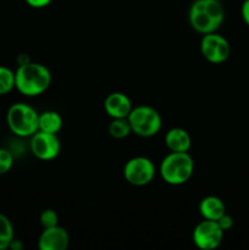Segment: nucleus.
<instances>
[{
	"label": "nucleus",
	"instance_id": "obj_19",
	"mask_svg": "<svg viewBox=\"0 0 249 250\" xmlns=\"http://www.w3.org/2000/svg\"><path fill=\"white\" fill-rule=\"evenodd\" d=\"M41 225L44 229H49L59 225V216L53 209H45L41 214Z\"/></svg>",
	"mask_w": 249,
	"mask_h": 250
},
{
	"label": "nucleus",
	"instance_id": "obj_9",
	"mask_svg": "<svg viewBox=\"0 0 249 250\" xmlns=\"http://www.w3.org/2000/svg\"><path fill=\"white\" fill-rule=\"evenodd\" d=\"M60 141L56 134L37 131L32 136L31 150L36 158L49 161L55 159L60 153Z\"/></svg>",
	"mask_w": 249,
	"mask_h": 250
},
{
	"label": "nucleus",
	"instance_id": "obj_11",
	"mask_svg": "<svg viewBox=\"0 0 249 250\" xmlns=\"http://www.w3.org/2000/svg\"><path fill=\"white\" fill-rule=\"evenodd\" d=\"M106 114L112 119H126L132 111V103L126 94L114 92L106 97L104 102Z\"/></svg>",
	"mask_w": 249,
	"mask_h": 250
},
{
	"label": "nucleus",
	"instance_id": "obj_21",
	"mask_svg": "<svg viewBox=\"0 0 249 250\" xmlns=\"http://www.w3.org/2000/svg\"><path fill=\"white\" fill-rule=\"evenodd\" d=\"M53 0H26L27 4L32 7H36V9H41V7L48 6Z\"/></svg>",
	"mask_w": 249,
	"mask_h": 250
},
{
	"label": "nucleus",
	"instance_id": "obj_16",
	"mask_svg": "<svg viewBox=\"0 0 249 250\" xmlns=\"http://www.w3.org/2000/svg\"><path fill=\"white\" fill-rule=\"evenodd\" d=\"M109 133L112 138L124 139L132 133L131 125L128 119H112L111 124L109 126Z\"/></svg>",
	"mask_w": 249,
	"mask_h": 250
},
{
	"label": "nucleus",
	"instance_id": "obj_1",
	"mask_svg": "<svg viewBox=\"0 0 249 250\" xmlns=\"http://www.w3.org/2000/svg\"><path fill=\"white\" fill-rule=\"evenodd\" d=\"M51 83V73L38 62L21 63L15 71V88L26 97H37L45 92Z\"/></svg>",
	"mask_w": 249,
	"mask_h": 250
},
{
	"label": "nucleus",
	"instance_id": "obj_3",
	"mask_svg": "<svg viewBox=\"0 0 249 250\" xmlns=\"http://www.w3.org/2000/svg\"><path fill=\"white\" fill-rule=\"evenodd\" d=\"M194 172V160L188 153L171 151L160 164V176L167 185L181 186Z\"/></svg>",
	"mask_w": 249,
	"mask_h": 250
},
{
	"label": "nucleus",
	"instance_id": "obj_10",
	"mask_svg": "<svg viewBox=\"0 0 249 250\" xmlns=\"http://www.w3.org/2000/svg\"><path fill=\"white\" fill-rule=\"evenodd\" d=\"M70 246V236L63 227L56 226L44 229L38 241L41 250H66Z\"/></svg>",
	"mask_w": 249,
	"mask_h": 250
},
{
	"label": "nucleus",
	"instance_id": "obj_20",
	"mask_svg": "<svg viewBox=\"0 0 249 250\" xmlns=\"http://www.w3.org/2000/svg\"><path fill=\"white\" fill-rule=\"evenodd\" d=\"M217 222H219L220 227L226 232L228 231V229H231L232 226H233V217L229 216L228 214H224L219 220H217Z\"/></svg>",
	"mask_w": 249,
	"mask_h": 250
},
{
	"label": "nucleus",
	"instance_id": "obj_15",
	"mask_svg": "<svg viewBox=\"0 0 249 250\" xmlns=\"http://www.w3.org/2000/svg\"><path fill=\"white\" fill-rule=\"evenodd\" d=\"M14 227L5 215L0 214V250L10 248L14 241Z\"/></svg>",
	"mask_w": 249,
	"mask_h": 250
},
{
	"label": "nucleus",
	"instance_id": "obj_13",
	"mask_svg": "<svg viewBox=\"0 0 249 250\" xmlns=\"http://www.w3.org/2000/svg\"><path fill=\"white\" fill-rule=\"evenodd\" d=\"M199 212L203 219L217 221L222 215L226 214V207L220 198L209 195L199 203Z\"/></svg>",
	"mask_w": 249,
	"mask_h": 250
},
{
	"label": "nucleus",
	"instance_id": "obj_5",
	"mask_svg": "<svg viewBox=\"0 0 249 250\" xmlns=\"http://www.w3.org/2000/svg\"><path fill=\"white\" fill-rule=\"evenodd\" d=\"M127 119L131 125L132 132L143 138H150L158 134L163 125L160 114L148 105L133 107Z\"/></svg>",
	"mask_w": 249,
	"mask_h": 250
},
{
	"label": "nucleus",
	"instance_id": "obj_22",
	"mask_svg": "<svg viewBox=\"0 0 249 250\" xmlns=\"http://www.w3.org/2000/svg\"><path fill=\"white\" fill-rule=\"evenodd\" d=\"M241 14L243 21L246 22L247 26H249V0H244L243 1L241 7Z\"/></svg>",
	"mask_w": 249,
	"mask_h": 250
},
{
	"label": "nucleus",
	"instance_id": "obj_23",
	"mask_svg": "<svg viewBox=\"0 0 249 250\" xmlns=\"http://www.w3.org/2000/svg\"><path fill=\"white\" fill-rule=\"evenodd\" d=\"M220 1H222V0H220Z\"/></svg>",
	"mask_w": 249,
	"mask_h": 250
},
{
	"label": "nucleus",
	"instance_id": "obj_8",
	"mask_svg": "<svg viewBox=\"0 0 249 250\" xmlns=\"http://www.w3.org/2000/svg\"><path fill=\"white\" fill-rule=\"evenodd\" d=\"M200 51L203 56L211 63H222L229 58L231 45L225 37L216 32L203 34L200 42Z\"/></svg>",
	"mask_w": 249,
	"mask_h": 250
},
{
	"label": "nucleus",
	"instance_id": "obj_2",
	"mask_svg": "<svg viewBox=\"0 0 249 250\" xmlns=\"http://www.w3.org/2000/svg\"><path fill=\"white\" fill-rule=\"evenodd\" d=\"M224 19L225 10L220 0H195L188 14L192 28L202 34L216 32Z\"/></svg>",
	"mask_w": 249,
	"mask_h": 250
},
{
	"label": "nucleus",
	"instance_id": "obj_4",
	"mask_svg": "<svg viewBox=\"0 0 249 250\" xmlns=\"http://www.w3.org/2000/svg\"><path fill=\"white\" fill-rule=\"evenodd\" d=\"M10 131L19 137H32L39 127V114L24 103H15L6 115Z\"/></svg>",
	"mask_w": 249,
	"mask_h": 250
},
{
	"label": "nucleus",
	"instance_id": "obj_7",
	"mask_svg": "<svg viewBox=\"0 0 249 250\" xmlns=\"http://www.w3.org/2000/svg\"><path fill=\"white\" fill-rule=\"evenodd\" d=\"M224 233L219 222L204 219L193 231V242L202 250H214L222 243Z\"/></svg>",
	"mask_w": 249,
	"mask_h": 250
},
{
	"label": "nucleus",
	"instance_id": "obj_17",
	"mask_svg": "<svg viewBox=\"0 0 249 250\" xmlns=\"http://www.w3.org/2000/svg\"><path fill=\"white\" fill-rule=\"evenodd\" d=\"M15 88V72L0 66V95H5Z\"/></svg>",
	"mask_w": 249,
	"mask_h": 250
},
{
	"label": "nucleus",
	"instance_id": "obj_14",
	"mask_svg": "<svg viewBox=\"0 0 249 250\" xmlns=\"http://www.w3.org/2000/svg\"><path fill=\"white\" fill-rule=\"evenodd\" d=\"M62 127V117L56 111H44L39 114L38 131L56 134Z\"/></svg>",
	"mask_w": 249,
	"mask_h": 250
},
{
	"label": "nucleus",
	"instance_id": "obj_18",
	"mask_svg": "<svg viewBox=\"0 0 249 250\" xmlns=\"http://www.w3.org/2000/svg\"><path fill=\"white\" fill-rule=\"evenodd\" d=\"M14 165V156L7 149L0 148V175H5Z\"/></svg>",
	"mask_w": 249,
	"mask_h": 250
},
{
	"label": "nucleus",
	"instance_id": "obj_6",
	"mask_svg": "<svg viewBox=\"0 0 249 250\" xmlns=\"http://www.w3.org/2000/svg\"><path fill=\"white\" fill-rule=\"evenodd\" d=\"M155 166L153 161L144 156L129 159L124 167V176L127 182L136 187L149 185L155 177Z\"/></svg>",
	"mask_w": 249,
	"mask_h": 250
},
{
	"label": "nucleus",
	"instance_id": "obj_12",
	"mask_svg": "<svg viewBox=\"0 0 249 250\" xmlns=\"http://www.w3.org/2000/svg\"><path fill=\"white\" fill-rule=\"evenodd\" d=\"M165 143L168 150L173 153H188L192 146V139L186 129L175 127L166 132Z\"/></svg>",
	"mask_w": 249,
	"mask_h": 250
}]
</instances>
